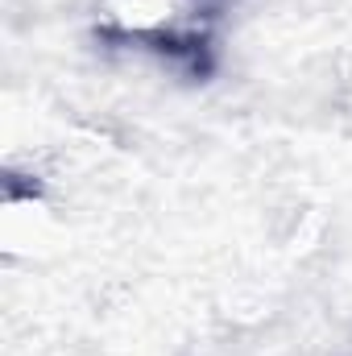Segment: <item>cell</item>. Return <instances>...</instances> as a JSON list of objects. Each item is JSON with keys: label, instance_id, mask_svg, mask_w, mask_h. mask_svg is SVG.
<instances>
[{"label": "cell", "instance_id": "cell-1", "mask_svg": "<svg viewBox=\"0 0 352 356\" xmlns=\"http://www.w3.org/2000/svg\"><path fill=\"white\" fill-rule=\"evenodd\" d=\"M220 21V0H91V25L108 46L191 58Z\"/></svg>", "mask_w": 352, "mask_h": 356}]
</instances>
